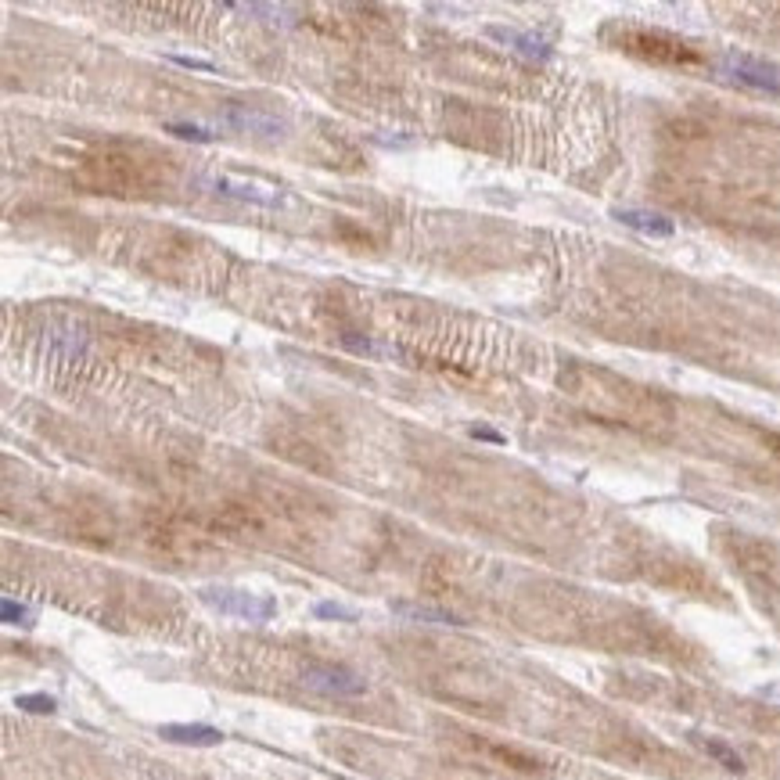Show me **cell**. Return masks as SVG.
Instances as JSON below:
<instances>
[{
  "label": "cell",
  "instance_id": "cell-1",
  "mask_svg": "<svg viewBox=\"0 0 780 780\" xmlns=\"http://www.w3.org/2000/svg\"><path fill=\"white\" fill-rule=\"evenodd\" d=\"M202 600L205 604H213L216 611H224V615H238V619H248V622H266L274 611H277V604L270 598H255V594H244V590H227V587H209V590H202Z\"/></svg>",
  "mask_w": 780,
  "mask_h": 780
},
{
  "label": "cell",
  "instance_id": "cell-2",
  "mask_svg": "<svg viewBox=\"0 0 780 780\" xmlns=\"http://www.w3.org/2000/svg\"><path fill=\"white\" fill-rule=\"evenodd\" d=\"M302 683L317 694H335V698H357L367 691L363 676H357L353 669L346 665H313L302 672Z\"/></svg>",
  "mask_w": 780,
  "mask_h": 780
},
{
  "label": "cell",
  "instance_id": "cell-3",
  "mask_svg": "<svg viewBox=\"0 0 780 780\" xmlns=\"http://www.w3.org/2000/svg\"><path fill=\"white\" fill-rule=\"evenodd\" d=\"M205 187H213V194L234 198V202H252V205H266V209L285 205L281 187H270V183L238 181V177H213V181H205Z\"/></svg>",
  "mask_w": 780,
  "mask_h": 780
},
{
  "label": "cell",
  "instance_id": "cell-4",
  "mask_svg": "<svg viewBox=\"0 0 780 780\" xmlns=\"http://www.w3.org/2000/svg\"><path fill=\"white\" fill-rule=\"evenodd\" d=\"M723 72L733 76L737 83L755 87V90L780 94V68L777 65H770V61L748 58V55H726V58H723Z\"/></svg>",
  "mask_w": 780,
  "mask_h": 780
},
{
  "label": "cell",
  "instance_id": "cell-5",
  "mask_svg": "<svg viewBox=\"0 0 780 780\" xmlns=\"http://www.w3.org/2000/svg\"><path fill=\"white\" fill-rule=\"evenodd\" d=\"M626 51H637V55H644L651 61H698V55L687 44H680L672 36H661V33H648V29L629 33L626 36Z\"/></svg>",
  "mask_w": 780,
  "mask_h": 780
},
{
  "label": "cell",
  "instance_id": "cell-6",
  "mask_svg": "<svg viewBox=\"0 0 780 780\" xmlns=\"http://www.w3.org/2000/svg\"><path fill=\"white\" fill-rule=\"evenodd\" d=\"M485 36H493L496 44H504L507 51H515V55H522V58L529 61H550L554 55V47L536 36V33H525V29H511V26H489L485 29Z\"/></svg>",
  "mask_w": 780,
  "mask_h": 780
},
{
  "label": "cell",
  "instance_id": "cell-7",
  "mask_svg": "<svg viewBox=\"0 0 780 780\" xmlns=\"http://www.w3.org/2000/svg\"><path fill=\"white\" fill-rule=\"evenodd\" d=\"M611 216L622 227H629L637 234H648V238H672L676 234V224L669 216H661V213H651V209H611Z\"/></svg>",
  "mask_w": 780,
  "mask_h": 780
},
{
  "label": "cell",
  "instance_id": "cell-8",
  "mask_svg": "<svg viewBox=\"0 0 780 780\" xmlns=\"http://www.w3.org/2000/svg\"><path fill=\"white\" fill-rule=\"evenodd\" d=\"M159 737L170 744H194V748H213L224 741V730L205 726V723H166L159 726Z\"/></svg>",
  "mask_w": 780,
  "mask_h": 780
},
{
  "label": "cell",
  "instance_id": "cell-9",
  "mask_svg": "<svg viewBox=\"0 0 780 780\" xmlns=\"http://www.w3.org/2000/svg\"><path fill=\"white\" fill-rule=\"evenodd\" d=\"M224 122L241 130V133H263V137H277L285 130V122L277 116H266V112H255V109H244V105H231L224 112Z\"/></svg>",
  "mask_w": 780,
  "mask_h": 780
},
{
  "label": "cell",
  "instance_id": "cell-10",
  "mask_svg": "<svg viewBox=\"0 0 780 780\" xmlns=\"http://www.w3.org/2000/svg\"><path fill=\"white\" fill-rule=\"evenodd\" d=\"M396 611H400V615H407V619H414V622L461 626V619H457V615H450V611H439V608H424V604H396Z\"/></svg>",
  "mask_w": 780,
  "mask_h": 780
},
{
  "label": "cell",
  "instance_id": "cell-11",
  "mask_svg": "<svg viewBox=\"0 0 780 780\" xmlns=\"http://www.w3.org/2000/svg\"><path fill=\"white\" fill-rule=\"evenodd\" d=\"M702 748H705V752H709V755H712L716 763H723L726 770H733V774H741V770H744V759H741V755H737V752H733L730 744H723V741H712V737H702Z\"/></svg>",
  "mask_w": 780,
  "mask_h": 780
},
{
  "label": "cell",
  "instance_id": "cell-12",
  "mask_svg": "<svg viewBox=\"0 0 780 780\" xmlns=\"http://www.w3.org/2000/svg\"><path fill=\"white\" fill-rule=\"evenodd\" d=\"M15 705H18L22 712H36V716H47V712L58 709V702H55L51 694H22Z\"/></svg>",
  "mask_w": 780,
  "mask_h": 780
},
{
  "label": "cell",
  "instance_id": "cell-13",
  "mask_svg": "<svg viewBox=\"0 0 780 780\" xmlns=\"http://www.w3.org/2000/svg\"><path fill=\"white\" fill-rule=\"evenodd\" d=\"M166 133H173V137H181V140H198V144H209V140H213L209 130L191 126V122H166Z\"/></svg>",
  "mask_w": 780,
  "mask_h": 780
},
{
  "label": "cell",
  "instance_id": "cell-14",
  "mask_svg": "<svg viewBox=\"0 0 780 780\" xmlns=\"http://www.w3.org/2000/svg\"><path fill=\"white\" fill-rule=\"evenodd\" d=\"M313 615H317V619H338V622H357V611H353V608H342V604H331V600L317 604V608H313Z\"/></svg>",
  "mask_w": 780,
  "mask_h": 780
},
{
  "label": "cell",
  "instance_id": "cell-15",
  "mask_svg": "<svg viewBox=\"0 0 780 780\" xmlns=\"http://www.w3.org/2000/svg\"><path fill=\"white\" fill-rule=\"evenodd\" d=\"M4 622L7 626H33V611L22 608V604H15L11 598H4Z\"/></svg>",
  "mask_w": 780,
  "mask_h": 780
},
{
  "label": "cell",
  "instance_id": "cell-16",
  "mask_svg": "<svg viewBox=\"0 0 780 780\" xmlns=\"http://www.w3.org/2000/svg\"><path fill=\"white\" fill-rule=\"evenodd\" d=\"M173 61H177V65H183V68H194V72H216V65H213V61L183 58V55H173Z\"/></svg>",
  "mask_w": 780,
  "mask_h": 780
},
{
  "label": "cell",
  "instance_id": "cell-17",
  "mask_svg": "<svg viewBox=\"0 0 780 780\" xmlns=\"http://www.w3.org/2000/svg\"><path fill=\"white\" fill-rule=\"evenodd\" d=\"M472 439H485V442H504L500 432H489V428H472Z\"/></svg>",
  "mask_w": 780,
  "mask_h": 780
}]
</instances>
